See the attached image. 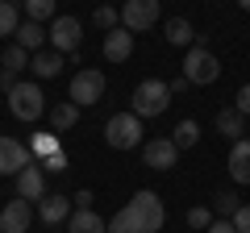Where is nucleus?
Masks as SVG:
<instances>
[{"label":"nucleus","mask_w":250,"mask_h":233,"mask_svg":"<svg viewBox=\"0 0 250 233\" xmlns=\"http://www.w3.org/2000/svg\"><path fill=\"white\" fill-rule=\"evenodd\" d=\"M217 134H225L229 142H242L246 129H242V113L238 108H221V113H217Z\"/></svg>","instance_id":"aec40b11"},{"label":"nucleus","mask_w":250,"mask_h":233,"mask_svg":"<svg viewBox=\"0 0 250 233\" xmlns=\"http://www.w3.org/2000/svg\"><path fill=\"white\" fill-rule=\"evenodd\" d=\"M29 150H34L38 158H50V154H59L62 146H59V137H54V134H34V137H29Z\"/></svg>","instance_id":"a878e982"},{"label":"nucleus","mask_w":250,"mask_h":233,"mask_svg":"<svg viewBox=\"0 0 250 233\" xmlns=\"http://www.w3.org/2000/svg\"><path fill=\"white\" fill-rule=\"evenodd\" d=\"M129 54H134V34H129L125 25L108 29V34H104V58H108V63H125Z\"/></svg>","instance_id":"ddd939ff"},{"label":"nucleus","mask_w":250,"mask_h":233,"mask_svg":"<svg viewBox=\"0 0 250 233\" xmlns=\"http://www.w3.org/2000/svg\"><path fill=\"white\" fill-rule=\"evenodd\" d=\"M92 200H96V196H92L88 188H83V192H75V208H92Z\"/></svg>","instance_id":"f704fd0d"},{"label":"nucleus","mask_w":250,"mask_h":233,"mask_svg":"<svg viewBox=\"0 0 250 233\" xmlns=\"http://www.w3.org/2000/svg\"><path fill=\"white\" fill-rule=\"evenodd\" d=\"M67 233H108V225H104L100 213L80 208V213H71V221H67Z\"/></svg>","instance_id":"dca6fc26"},{"label":"nucleus","mask_w":250,"mask_h":233,"mask_svg":"<svg viewBox=\"0 0 250 233\" xmlns=\"http://www.w3.org/2000/svg\"><path fill=\"white\" fill-rule=\"evenodd\" d=\"M29 71H34L38 79H54V75L62 71V54L59 50H38L34 58H29Z\"/></svg>","instance_id":"f3484780"},{"label":"nucleus","mask_w":250,"mask_h":233,"mask_svg":"<svg viewBox=\"0 0 250 233\" xmlns=\"http://www.w3.org/2000/svg\"><path fill=\"white\" fill-rule=\"evenodd\" d=\"M17 29H21V13H17V4L0 0V38H17Z\"/></svg>","instance_id":"b1692460"},{"label":"nucleus","mask_w":250,"mask_h":233,"mask_svg":"<svg viewBox=\"0 0 250 233\" xmlns=\"http://www.w3.org/2000/svg\"><path fill=\"white\" fill-rule=\"evenodd\" d=\"M67 100H71V104H80V108H92L96 100H104V71H96V67H83V71H75Z\"/></svg>","instance_id":"39448f33"},{"label":"nucleus","mask_w":250,"mask_h":233,"mask_svg":"<svg viewBox=\"0 0 250 233\" xmlns=\"http://www.w3.org/2000/svg\"><path fill=\"white\" fill-rule=\"evenodd\" d=\"M217 216H213V208H205V204H196V208H188V225L192 229H208Z\"/></svg>","instance_id":"c85d7f7f"},{"label":"nucleus","mask_w":250,"mask_h":233,"mask_svg":"<svg viewBox=\"0 0 250 233\" xmlns=\"http://www.w3.org/2000/svg\"><path fill=\"white\" fill-rule=\"evenodd\" d=\"M192 88V83H188V75H175V79H171V96H175V92H188Z\"/></svg>","instance_id":"c9c22d12"},{"label":"nucleus","mask_w":250,"mask_h":233,"mask_svg":"<svg viewBox=\"0 0 250 233\" xmlns=\"http://www.w3.org/2000/svg\"><path fill=\"white\" fill-rule=\"evenodd\" d=\"M13 75H17V71H9V67H0V88H4V92H13V88H17V79H13Z\"/></svg>","instance_id":"72a5a7b5"},{"label":"nucleus","mask_w":250,"mask_h":233,"mask_svg":"<svg viewBox=\"0 0 250 233\" xmlns=\"http://www.w3.org/2000/svg\"><path fill=\"white\" fill-rule=\"evenodd\" d=\"M104 142L113 150H134L142 146V116L138 113H117L104 121Z\"/></svg>","instance_id":"20e7f679"},{"label":"nucleus","mask_w":250,"mask_h":233,"mask_svg":"<svg viewBox=\"0 0 250 233\" xmlns=\"http://www.w3.org/2000/svg\"><path fill=\"white\" fill-rule=\"evenodd\" d=\"M59 17V4H54V0H25V21H38V25H42V21H54Z\"/></svg>","instance_id":"5701e85b"},{"label":"nucleus","mask_w":250,"mask_h":233,"mask_svg":"<svg viewBox=\"0 0 250 233\" xmlns=\"http://www.w3.org/2000/svg\"><path fill=\"white\" fill-rule=\"evenodd\" d=\"M175 158H179V146L171 142V137H150V142L142 146V162L150 171H171Z\"/></svg>","instance_id":"9d476101"},{"label":"nucleus","mask_w":250,"mask_h":233,"mask_svg":"<svg viewBox=\"0 0 250 233\" xmlns=\"http://www.w3.org/2000/svg\"><path fill=\"white\" fill-rule=\"evenodd\" d=\"M9 113L17 116V121H38V116L46 113V96L38 83H17V88L9 92Z\"/></svg>","instance_id":"423d86ee"},{"label":"nucleus","mask_w":250,"mask_h":233,"mask_svg":"<svg viewBox=\"0 0 250 233\" xmlns=\"http://www.w3.org/2000/svg\"><path fill=\"white\" fill-rule=\"evenodd\" d=\"M80 42H83V25L75 17H67V13H59L50 21V46L59 54H80Z\"/></svg>","instance_id":"0eeeda50"},{"label":"nucleus","mask_w":250,"mask_h":233,"mask_svg":"<svg viewBox=\"0 0 250 233\" xmlns=\"http://www.w3.org/2000/svg\"><path fill=\"white\" fill-rule=\"evenodd\" d=\"M29 221H34V204L17 196V200L4 204V213H0V233H25Z\"/></svg>","instance_id":"f8f14e48"},{"label":"nucleus","mask_w":250,"mask_h":233,"mask_svg":"<svg viewBox=\"0 0 250 233\" xmlns=\"http://www.w3.org/2000/svg\"><path fill=\"white\" fill-rule=\"evenodd\" d=\"M29 162H34V150H29V146L13 142V137H0V175H13V179H17Z\"/></svg>","instance_id":"1a4fd4ad"},{"label":"nucleus","mask_w":250,"mask_h":233,"mask_svg":"<svg viewBox=\"0 0 250 233\" xmlns=\"http://www.w3.org/2000/svg\"><path fill=\"white\" fill-rule=\"evenodd\" d=\"M167 42L171 46H196V29L188 17H171L167 21Z\"/></svg>","instance_id":"a211bd4d"},{"label":"nucleus","mask_w":250,"mask_h":233,"mask_svg":"<svg viewBox=\"0 0 250 233\" xmlns=\"http://www.w3.org/2000/svg\"><path fill=\"white\" fill-rule=\"evenodd\" d=\"M75 121H80V104H71V100H62V104L50 108V125H54V134H67Z\"/></svg>","instance_id":"6ab92c4d"},{"label":"nucleus","mask_w":250,"mask_h":233,"mask_svg":"<svg viewBox=\"0 0 250 233\" xmlns=\"http://www.w3.org/2000/svg\"><path fill=\"white\" fill-rule=\"evenodd\" d=\"M42 171H50V175L67 171V150H59V154H50V158H42Z\"/></svg>","instance_id":"c756f323"},{"label":"nucleus","mask_w":250,"mask_h":233,"mask_svg":"<svg viewBox=\"0 0 250 233\" xmlns=\"http://www.w3.org/2000/svg\"><path fill=\"white\" fill-rule=\"evenodd\" d=\"M25 63H29V50H25V46H17V42H13L9 50H4V58H0V67H9V71H21Z\"/></svg>","instance_id":"bb28decb"},{"label":"nucleus","mask_w":250,"mask_h":233,"mask_svg":"<svg viewBox=\"0 0 250 233\" xmlns=\"http://www.w3.org/2000/svg\"><path fill=\"white\" fill-rule=\"evenodd\" d=\"M238 4H242V9H246V13H250V0H238Z\"/></svg>","instance_id":"e433bc0d"},{"label":"nucleus","mask_w":250,"mask_h":233,"mask_svg":"<svg viewBox=\"0 0 250 233\" xmlns=\"http://www.w3.org/2000/svg\"><path fill=\"white\" fill-rule=\"evenodd\" d=\"M92 21H96V25L108 34V29H117V25H121V13H117V9H108V4H100V9L92 13Z\"/></svg>","instance_id":"cd10ccee"},{"label":"nucleus","mask_w":250,"mask_h":233,"mask_svg":"<svg viewBox=\"0 0 250 233\" xmlns=\"http://www.w3.org/2000/svg\"><path fill=\"white\" fill-rule=\"evenodd\" d=\"M159 21V0H125L121 4V25L129 34H146Z\"/></svg>","instance_id":"6e6552de"},{"label":"nucleus","mask_w":250,"mask_h":233,"mask_svg":"<svg viewBox=\"0 0 250 233\" xmlns=\"http://www.w3.org/2000/svg\"><path fill=\"white\" fill-rule=\"evenodd\" d=\"M17 196L29 200V204H42V200L50 196V192H46V171H42V162H29V167L17 175Z\"/></svg>","instance_id":"9b49d317"},{"label":"nucleus","mask_w":250,"mask_h":233,"mask_svg":"<svg viewBox=\"0 0 250 233\" xmlns=\"http://www.w3.org/2000/svg\"><path fill=\"white\" fill-rule=\"evenodd\" d=\"M129 113H138L146 121V116H163L167 113V104H171V83H163V79H142L134 88V100H129Z\"/></svg>","instance_id":"7ed1b4c3"},{"label":"nucleus","mask_w":250,"mask_h":233,"mask_svg":"<svg viewBox=\"0 0 250 233\" xmlns=\"http://www.w3.org/2000/svg\"><path fill=\"white\" fill-rule=\"evenodd\" d=\"M233 108H238L242 116H250V83H242V88H238V96H233Z\"/></svg>","instance_id":"7c9ffc66"},{"label":"nucleus","mask_w":250,"mask_h":233,"mask_svg":"<svg viewBox=\"0 0 250 233\" xmlns=\"http://www.w3.org/2000/svg\"><path fill=\"white\" fill-rule=\"evenodd\" d=\"M9 4H25V0H9Z\"/></svg>","instance_id":"4c0bfd02"},{"label":"nucleus","mask_w":250,"mask_h":233,"mask_svg":"<svg viewBox=\"0 0 250 233\" xmlns=\"http://www.w3.org/2000/svg\"><path fill=\"white\" fill-rule=\"evenodd\" d=\"M46 38H50V29H42L38 21H21V29H17V46H25V50H42Z\"/></svg>","instance_id":"412c9836"},{"label":"nucleus","mask_w":250,"mask_h":233,"mask_svg":"<svg viewBox=\"0 0 250 233\" xmlns=\"http://www.w3.org/2000/svg\"><path fill=\"white\" fill-rule=\"evenodd\" d=\"M38 216H42V225L71 221V200H67V196H46L42 204H38Z\"/></svg>","instance_id":"2eb2a0df"},{"label":"nucleus","mask_w":250,"mask_h":233,"mask_svg":"<svg viewBox=\"0 0 250 233\" xmlns=\"http://www.w3.org/2000/svg\"><path fill=\"white\" fill-rule=\"evenodd\" d=\"M208 233H238V229H233V221H225V216H217V221L208 225Z\"/></svg>","instance_id":"473e14b6"},{"label":"nucleus","mask_w":250,"mask_h":233,"mask_svg":"<svg viewBox=\"0 0 250 233\" xmlns=\"http://www.w3.org/2000/svg\"><path fill=\"white\" fill-rule=\"evenodd\" d=\"M233 229H238V233H250V204H242L238 213H233Z\"/></svg>","instance_id":"2f4dec72"},{"label":"nucleus","mask_w":250,"mask_h":233,"mask_svg":"<svg viewBox=\"0 0 250 233\" xmlns=\"http://www.w3.org/2000/svg\"><path fill=\"white\" fill-rule=\"evenodd\" d=\"M238 208H242L238 192L225 188V192H217V196H213V213H217V216H225V221H233V213H238Z\"/></svg>","instance_id":"393cba45"},{"label":"nucleus","mask_w":250,"mask_h":233,"mask_svg":"<svg viewBox=\"0 0 250 233\" xmlns=\"http://www.w3.org/2000/svg\"><path fill=\"white\" fill-rule=\"evenodd\" d=\"M229 179L233 183H250V137L229 146Z\"/></svg>","instance_id":"4468645a"},{"label":"nucleus","mask_w":250,"mask_h":233,"mask_svg":"<svg viewBox=\"0 0 250 233\" xmlns=\"http://www.w3.org/2000/svg\"><path fill=\"white\" fill-rule=\"evenodd\" d=\"M0 58H4V54H0Z\"/></svg>","instance_id":"58836bf2"},{"label":"nucleus","mask_w":250,"mask_h":233,"mask_svg":"<svg viewBox=\"0 0 250 233\" xmlns=\"http://www.w3.org/2000/svg\"><path fill=\"white\" fill-rule=\"evenodd\" d=\"M163 221H167L163 200L154 196L150 188H142V192L129 196V204H125L113 221H108V233H159Z\"/></svg>","instance_id":"f257e3e1"},{"label":"nucleus","mask_w":250,"mask_h":233,"mask_svg":"<svg viewBox=\"0 0 250 233\" xmlns=\"http://www.w3.org/2000/svg\"><path fill=\"white\" fill-rule=\"evenodd\" d=\"M171 142H175L179 150H192V146L200 142V125L192 121V116H188V121H179V125H175V134H171Z\"/></svg>","instance_id":"4be33fe9"},{"label":"nucleus","mask_w":250,"mask_h":233,"mask_svg":"<svg viewBox=\"0 0 250 233\" xmlns=\"http://www.w3.org/2000/svg\"><path fill=\"white\" fill-rule=\"evenodd\" d=\"M184 75H188L192 88H208L221 75V63H217V54L205 42H196V46H188V54H184Z\"/></svg>","instance_id":"f03ea898"}]
</instances>
